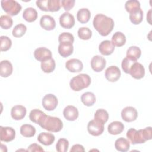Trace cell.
<instances>
[{
	"mask_svg": "<svg viewBox=\"0 0 152 152\" xmlns=\"http://www.w3.org/2000/svg\"><path fill=\"white\" fill-rule=\"evenodd\" d=\"M93 24L101 36H106L112 31L114 27V21L111 17L98 14L94 16Z\"/></svg>",
	"mask_w": 152,
	"mask_h": 152,
	"instance_id": "obj_1",
	"label": "cell"
},
{
	"mask_svg": "<svg viewBox=\"0 0 152 152\" xmlns=\"http://www.w3.org/2000/svg\"><path fill=\"white\" fill-rule=\"evenodd\" d=\"M126 137L132 144H142L151 139V127L137 130L130 128L126 132Z\"/></svg>",
	"mask_w": 152,
	"mask_h": 152,
	"instance_id": "obj_2",
	"label": "cell"
},
{
	"mask_svg": "<svg viewBox=\"0 0 152 152\" xmlns=\"http://www.w3.org/2000/svg\"><path fill=\"white\" fill-rule=\"evenodd\" d=\"M91 84V78L86 74H80L74 77L69 82L71 88L75 91H79L87 88Z\"/></svg>",
	"mask_w": 152,
	"mask_h": 152,
	"instance_id": "obj_3",
	"label": "cell"
},
{
	"mask_svg": "<svg viewBox=\"0 0 152 152\" xmlns=\"http://www.w3.org/2000/svg\"><path fill=\"white\" fill-rule=\"evenodd\" d=\"M39 125L43 129L53 132H59L63 128V123L61 119L49 115L46 116Z\"/></svg>",
	"mask_w": 152,
	"mask_h": 152,
	"instance_id": "obj_4",
	"label": "cell"
},
{
	"mask_svg": "<svg viewBox=\"0 0 152 152\" xmlns=\"http://www.w3.org/2000/svg\"><path fill=\"white\" fill-rule=\"evenodd\" d=\"M37 7L42 11L56 12L61 8L59 0H41L36 1Z\"/></svg>",
	"mask_w": 152,
	"mask_h": 152,
	"instance_id": "obj_5",
	"label": "cell"
},
{
	"mask_svg": "<svg viewBox=\"0 0 152 152\" xmlns=\"http://www.w3.org/2000/svg\"><path fill=\"white\" fill-rule=\"evenodd\" d=\"M1 7L3 10L11 16L17 15L21 10V5L14 0H2Z\"/></svg>",
	"mask_w": 152,
	"mask_h": 152,
	"instance_id": "obj_6",
	"label": "cell"
},
{
	"mask_svg": "<svg viewBox=\"0 0 152 152\" xmlns=\"http://www.w3.org/2000/svg\"><path fill=\"white\" fill-rule=\"evenodd\" d=\"M58 103L57 97L53 94H46L42 101L43 107L48 111L53 110L56 107Z\"/></svg>",
	"mask_w": 152,
	"mask_h": 152,
	"instance_id": "obj_7",
	"label": "cell"
},
{
	"mask_svg": "<svg viewBox=\"0 0 152 152\" xmlns=\"http://www.w3.org/2000/svg\"><path fill=\"white\" fill-rule=\"evenodd\" d=\"M88 132L93 136L101 135L104 131V124L95 119L91 120L87 124Z\"/></svg>",
	"mask_w": 152,
	"mask_h": 152,
	"instance_id": "obj_8",
	"label": "cell"
},
{
	"mask_svg": "<svg viewBox=\"0 0 152 152\" xmlns=\"http://www.w3.org/2000/svg\"><path fill=\"white\" fill-rule=\"evenodd\" d=\"M137 110L132 106H126L122 110L121 117L125 122H132L137 118Z\"/></svg>",
	"mask_w": 152,
	"mask_h": 152,
	"instance_id": "obj_9",
	"label": "cell"
},
{
	"mask_svg": "<svg viewBox=\"0 0 152 152\" xmlns=\"http://www.w3.org/2000/svg\"><path fill=\"white\" fill-rule=\"evenodd\" d=\"M15 137V131L10 126H0V139L2 141L10 142L12 141Z\"/></svg>",
	"mask_w": 152,
	"mask_h": 152,
	"instance_id": "obj_10",
	"label": "cell"
},
{
	"mask_svg": "<svg viewBox=\"0 0 152 152\" xmlns=\"http://www.w3.org/2000/svg\"><path fill=\"white\" fill-rule=\"evenodd\" d=\"M129 74L135 79H141L145 75V69L143 65L137 62H134L129 69Z\"/></svg>",
	"mask_w": 152,
	"mask_h": 152,
	"instance_id": "obj_11",
	"label": "cell"
},
{
	"mask_svg": "<svg viewBox=\"0 0 152 152\" xmlns=\"http://www.w3.org/2000/svg\"><path fill=\"white\" fill-rule=\"evenodd\" d=\"M34 56L36 60L43 62L52 58V54L49 49L45 47H40L34 50Z\"/></svg>",
	"mask_w": 152,
	"mask_h": 152,
	"instance_id": "obj_12",
	"label": "cell"
},
{
	"mask_svg": "<svg viewBox=\"0 0 152 152\" xmlns=\"http://www.w3.org/2000/svg\"><path fill=\"white\" fill-rule=\"evenodd\" d=\"M90 64L93 70L98 72L102 71L104 68L106 62L103 57L100 55H95L92 58Z\"/></svg>",
	"mask_w": 152,
	"mask_h": 152,
	"instance_id": "obj_13",
	"label": "cell"
},
{
	"mask_svg": "<svg viewBox=\"0 0 152 152\" xmlns=\"http://www.w3.org/2000/svg\"><path fill=\"white\" fill-rule=\"evenodd\" d=\"M59 24L65 28H71L75 24V19L73 15L65 12L59 17Z\"/></svg>",
	"mask_w": 152,
	"mask_h": 152,
	"instance_id": "obj_14",
	"label": "cell"
},
{
	"mask_svg": "<svg viewBox=\"0 0 152 152\" xmlns=\"http://www.w3.org/2000/svg\"><path fill=\"white\" fill-rule=\"evenodd\" d=\"M105 78L110 82H115L121 76V71L116 66H110L105 71Z\"/></svg>",
	"mask_w": 152,
	"mask_h": 152,
	"instance_id": "obj_15",
	"label": "cell"
},
{
	"mask_svg": "<svg viewBox=\"0 0 152 152\" xmlns=\"http://www.w3.org/2000/svg\"><path fill=\"white\" fill-rule=\"evenodd\" d=\"M40 26L45 30L50 31L54 29L56 27L55 19L50 15H44L41 17L40 20Z\"/></svg>",
	"mask_w": 152,
	"mask_h": 152,
	"instance_id": "obj_16",
	"label": "cell"
},
{
	"mask_svg": "<svg viewBox=\"0 0 152 152\" xmlns=\"http://www.w3.org/2000/svg\"><path fill=\"white\" fill-rule=\"evenodd\" d=\"M65 68L71 72H78L83 68L82 62L78 59H71L65 63Z\"/></svg>",
	"mask_w": 152,
	"mask_h": 152,
	"instance_id": "obj_17",
	"label": "cell"
},
{
	"mask_svg": "<svg viewBox=\"0 0 152 152\" xmlns=\"http://www.w3.org/2000/svg\"><path fill=\"white\" fill-rule=\"evenodd\" d=\"M63 115L66 120L73 121L78 118L79 113L76 107L72 105H68L64 108Z\"/></svg>",
	"mask_w": 152,
	"mask_h": 152,
	"instance_id": "obj_18",
	"label": "cell"
},
{
	"mask_svg": "<svg viewBox=\"0 0 152 152\" xmlns=\"http://www.w3.org/2000/svg\"><path fill=\"white\" fill-rule=\"evenodd\" d=\"M26 112V108L23 105L18 104L12 107L11 110V115L12 119L15 120H21L25 117Z\"/></svg>",
	"mask_w": 152,
	"mask_h": 152,
	"instance_id": "obj_19",
	"label": "cell"
},
{
	"mask_svg": "<svg viewBox=\"0 0 152 152\" xmlns=\"http://www.w3.org/2000/svg\"><path fill=\"white\" fill-rule=\"evenodd\" d=\"M99 50L102 55H109L113 52L115 50V46L112 44L110 40H105L100 43L99 46Z\"/></svg>",
	"mask_w": 152,
	"mask_h": 152,
	"instance_id": "obj_20",
	"label": "cell"
},
{
	"mask_svg": "<svg viewBox=\"0 0 152 152\" xmlns=\"http://www.w3.org/2000/svg\"><path fill=\"white\" fill-rule=\"evenodd\" d=\"M58 50L61 56L66 58L73 53L74 46L71 43H59Z\"/></svg>",
	"mask_w": 152,
	"mask_h": 152,
	"instance_id": "obj_21",
	"label": "cell"
},
{
	"mask_svg": "<svg viewBox=\"0 0 152 152\" xmlns=\"http://www.w3.org/2000/svg\"><path fill=\"white\" fill-rule=\"evenodd\" d=\"M47 115L42 110L34 109L31 110L29 114V118L33 122L40 125Z\"/></svg>",
	"mask_w": 152,
	"mask_h": 152,
	"instance_id": "obj_22",
	"label": "cell"
},
{
	"mask_svg": "<svg viewBox=\"0 0 152 152\" xmlns=\"http://www.w3.org/2000/svg\"><path fill=\"white\" fill-rule=\"evenodd\" d=\"M12 65L8 60H3L0 63V75L2 77H8L12 73Z\"/></svg>",
	"mask_w": 152,
	"mask_h": 152,
	"instance_id": "obj_23",
	"label": "cell"
},
{
	"mask_svg": "<svg viewBox=\"0 0 152 152\" xmlns=\"http://www.w3.org/2000/svg\"><path fill=\"white\" fill-rule=\"evenodd\" d=\"M124 129V125L120 121H113L109 124L107 131L112 135H118L121 134Z\"/></svg>",
	"mask_w": 152,
	"mask_h": 152,
	"instance_id": "obj_24",
	"label": "cell"
},
{
	"mask_svg": "<svg viewBox=\"0 0 152 152\" xmlns=\"http://www.w3.org/2000/svg\"><path fill=\"white\" fill-rule=\"evenodd\" d=\"M55 137L53 134L49 132H41L37 137V140L44 145H50L54 142Z\"/></svg>",
	"mask_w": 152,
	"mask_h": 152,
	"instance_id": "obj_25",
	"label": "cell"
},
{
	"mask_svg": "<svg viewBox=\"0 0 152 152\" xmlns=\"http://www.w3.org/2000/svg\"><path fill=\"white\" fill-rule=\"evenodd\" d=\"M115 147L119 151L126 152L129 149V141L125 138H119L116 140L115 142Z\"/></svg>",
	"mask_w": 152,
	"mask_h": 152,
	"instance_id": "obj_26",
	"label": "cell"
},
{
	"mask_svg": "<svg viewBox=\"0 0 152 152\" xmlns=\"http://www.w3.org/2000/svg\"><path fill=\"white\" fill-rule=\"evenodd\" d=\"M23 17L26 21L33 22L37 18V12L32 7L27 8L23 12Z\"/></svg>",
	"mask_w": 152,
	"mask_h": 152,
	"instance_id": "obj_27",
	"label": "cell"
},
{
	"mask_svg": "<svg viewBox=\"0 0 152 152\" xmlns=\"http://www.w3.org/2000/svg\"><path fill=\"white\" fill-rule=\"evenodd\" d=\"M111 42L115 46L121 47L124 45L126 42V37L122 32L117 31L113 34Z\"/></svg>",
	"mask_w": 152,
	"mask_h": 152,
	"instance_id": "obj_28",
	"label": "cell"
},
{
	"mask_svg": "<svg viewBox=\"0 0 152 152\" xmlns=\"http://www.w3.org/2000/svg\"><path fill=\"white\" fill-rule=\"evenodd\" d=\"M91 17V12L87 8H81L80 9L77 14V18L78 21L84 24L87 23Z\"/></svg>",
	"mask_w": 152,
	"mask_h": 152,
	"instance_id": "obj_29",
	"label": "cell"
},
{
	"mask_svg": "<svg viewBox=\"0 0 152 152\" xmlns=\"http://www.w3.org/2000/svg\"><path fill=\"white\" fill-rule=\"evenodd\" d=\"M129 20L134 24H139L143 20V11L141 8L129 13Z\"/></svg>",
	"mask_w": 152,
	"mask_h": 152,
	"instance_id": "obj_30",
	"label": "cell"
},
{
	"mask_svg": "<svg viewBox=\"0 0 152 152\" xmlns=\"http://www.w3.org/2000/svg\"><path fill=\"white\" fill-rule=\"evenodd\" d=\"M141 55V49L135 46H130L126 51V58H128L135 61H137V59L140 58Z\"/></svg>",
	"mask_w": 152,
	"mask_h": 152,
	"instance_id": "obj_31",
	"label": "cell"
},
{
	"mask_svg": "<svg viewBox=\"0 0 152 152\" xmlns=\"http://www.w3.org/2000/svg\"><path fill=\"white\" fill-rule=\"evenodd\" d=\"M20 134L24 137H32L36 134V129L30 124H23L20 127Z\"/></svg>",
	"mask_w": 152,
	"mask_h": 152,
	"instance_id": "obj_32",
	"label": "cell"
},
{
	"mask_svg": "<svg viewBox=\"0 0 152 152\" xmlns=\"http://www.w3.org/2000/svg\"><path fill=\"white\" fill-rule=\"evenodd\" d=\"M56 64L55 60L52 58L45 61L41 62V69L45 73H50L55 69Z\"/></svg>",
	"mask_w": 152,
	"mask_h": 152,
	"instance_id": "obj_33",
	"label": "cell"
},
{
	"mask_svg": "<svg viewBox=\"0 0 152 152\" xmlns=\"http://www.w3.org/2000/svg\"><path fill=\"white\" fill-rule=\"evenodd\" d=\"M81 100L84 105L87 106H91L95 103L96 97L93 93L87 91L81 95Z\"/></svg>",
	"mask_w": 152,
	"mask_h": 152,
	"instance_id": "obj_34",
	"label": "cell"
},
{
	"mask_svg": "<svg viewBox=\"0 0 152 152\" xmlns=\"http://www.w3.org/2000/svg\"><path fill=\"white\" fill-rule=\"evenodd\" d=\"M94 118L96 121L104 124L109 119V113L106 110L99 109L95 112Z\"/></svg>",
	"mask_w": 152,
	"mask_h": 152,
	"instance_id": "obj_35",
	"label": "cell"
},
{
	"mask_svg": "<svg viewBox=\"0 0 152 152\" xmlns=\"http://www.w3.org/2000/svg\"><path fill=\"white\" fill-rule=\"evenodd\" d=\"M13 20L8 15H2L0 17V26L4 29H8L12 27Z\"/></svg>",
	"mask_w": 152,
	"mask_h": 152,
	"instance_id": "obj_36",
	"label": "cell"
},
{
	"mask_svg": "<svg viewBox=\"0 0 152 152\" xmlns=\"http://www.w3.org/2000/svg\"><path fill=\"white\" fill-rule=\"evenodd\" d=\"M27 31V27L24 24L20 23L16 25L12 30V34L15 37H22Z\"/></svg>",
	"mask_w": 152,
	"mask_h": 152,
	"instance_id": "obj_37",
	"label": "cell"
},
{
	"mask_svg": "<svg viewBox=\"0 0 152 152\" xmlns=\"http://www.w3.org/2000/svg\"><path fill=\"white\" fill-rule=\"evenodd\" d=\"M125 8L127 12L131 13L140 8V3L137 0L127 1L125 4Z\"/></svg>",
	"mask_w": 152,
	"mask_h": 152,
	"instance_id": "obj_38",
	"label": "cell"
},
{
	"mask_svg": "<svg viewBox=\"0 0 152 152\" xmlns=\"http://www.w3.org/2000/svg\"><path fill=\"white\" fill-rule=\"evenodd\" d=\"M78 36L82 40H88L92 36V31L88 27H80L78 30Z\"/></svg>",
	"mask_w": 152,
	"mask_h": 152,
	"instance_id": "obj_39",
	"label": "cell"
},
{
	"mask_svg": "<svg viewBox=\"0 0 152 152\" xmlns=\"http://www.w3.org/2000/svg\"><path fill=\"white\" fill-rule=\"evenodd\" d=\"M69 146V142L66 138H60L56 144V150L58 152H66Z\"/></svg>",
	"mask_w": 152,
	"mask_h": 152,
	"instance_id": "obj_40",
	"label": "cell"
},
{
	"mask_svg": "<svg viewBox=\"0 0 152 152\" xmlns=\"http://www.w3.org/2000/svg\"><path fill=\"white\" fill-rule=\"evenodd\" d=\"M1 40V51H7L9 50L12 45L11 40L6 36H1L0 37Z\"/></svg>",
	"mask_w": 152,
	"mask_h": 152,
	"instance_id": "obj_41",
	"label": "cell"
},
{
	"mask_svg": "<svg viewBox=\"0 0 152 152\" xmlns=\"http://www.w3.org/2000/svg\"><path fill=\"white\" fill-rule=\"evenodd\" d=\"M58 41L59 43H73L74 41V36L68 32H64L59 34L58 37Z\"/></svg>",
	"mask_w": 152,
	"mask_h": 152,
	"instance_id": "obj_42",
	"label": "cell"
},
{
	"mask_svg": "<svg viewBox=\"0 0 152 152\" xmlns=\"http://www.w3.org/2000/svg\"><path fill=\"white\" fill-rule=\"evenodd\" d=\"M137 61H133L128 58H125L122 61V64H121V66H122V68L123 69V71L126 73V74H129V69L131 68L132 65L135 62Z\"/></svg>",
	"mask_w": 152,
	"mask_h": 152,
	"instance_id": "obj_43",
	"label": "cell"
},
{
	"mask_svg": "<svg viewBox=\"0 0 152 152\" xmlns=\"http://www.w3.org/2000/svg\"><path fill=\"white\" fill-rule=\"evenodd\" d=\"M61 5L66 11L71 10L74 6V0H62L61 1Z\"/></svg>",
	"mask_w": 152,
	"mask_h": 152,
	"instance_id": "obj_44",
	"label": "cell"
},
{
	"mask_svg": "<svg viewBox=\"0 0 152 152\" xmlns=\"http://www.w3.org/2000/svg\"><path fill=\"white\" fill-rule=\"evenodd\" d=\"M27 151H44V150L42 148V147L36 144V143H33V144H30L28 147L27 148Z\"/></svg>",
	"mask_w": 152,
	"mask_h": 152,
	"instance_id": "obj_45",
	"label": "cell"
},
{
	"mask_svg": "<svg viewBox=\"0 0 152 152\" xmlns=\"http://www.w3.org/2000/svg\"><path fill=\"white\" fill-rule=\"evenodd\" d=\"M85 151L84 147L81 145V144H74L72 145V148L70 150L71 152H74V151H83L84 152Z\"/></svg>",
	"mask_w": 152,
	"mask_h": 152,
	"instance_id": "obj_46",
	"label": "cell"
},
{
	"mask_svg": "<svg viewBox=\"0 0 152 152\" xmlns=\"http://www.w3.org/2000/svg\"><path fill=\"white\" fill-rule=\"evenodd\" d=\"M151 10L150 9L147 14V21L148 22V23L150 24H151Z\"/></svg>",
	"mask_w": 152,
	"mask_h": 152,
	"instance_id": "obj_47",
	"label": "cell"
}]
</instances>
